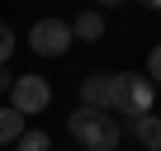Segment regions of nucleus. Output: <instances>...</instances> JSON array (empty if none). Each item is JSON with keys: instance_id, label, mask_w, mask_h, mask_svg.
<instances>
[{"instance_id": "f257e3e1", "label": "nucleus", "mask_w": 161, "mask_h": 151, "mask_svg": "<svg viewBox=\"0 0 161 151\" xmlns=\"http://www.w3.org/2000/svg\"><path fill=\"white\" fill-rule=\"evenodd\" d=\"M66 132L86 146V151H119L123 132H119V118L104 113V109H76L66 118Z\"/></svg>"}, {"instance_id": "f03ea898", "label": "nucleus", "mask_w": 161, "mask_h": 151, "mask_svg": "<svg viewBox=\"0 0 161 151\" xmlns=\"http://www.w3.org/2000/svg\"><path fill=\"white\" fill-rule=\"evenodd\" d=\"M152 99H156V85L137 71H109V109L123 113V118H137V113H152Z\"/></svg>"}, {"instance_id": "7ed1b4c3", "label": "nucleus", "mask_w": 161, "mask_h": 151, "mask_svg": "<svg viewBox=\"0 0 161 151\" xmlns=\"http://www.w3.org/2000/svg\"><path fill=\"white\" fill-rule=\"evenodd\" d=\"M52 104V85L43 81V76H33V71H24V76H14V85H10V109L14 113H43Z\"/></svg>"}, {"instance_id": "20e7f679", "label": "nucleus", "mask_w": 161, "mask_h": 151, "mask_svg": "<svg viewBox=\"0 0 161 151\" xmlns=\"http://www.w3.org/2000/svg\"><path fill=\"white\" fill-rule=\"evenodd\" d=\"M71 24L66 19H38L33 29H29V47L38 52V57H66L71 52Z\"/></svg>"}, {"instance_id": "39448f33", "label": "nucleus", "mask_w": 161, "mask_h": 151, "mask_svg": "<svg viewBox=\"0 0 161 151\" xmlns=\"http://www.w3.org/2000/svg\"><path fill=\"white\" fill-rule=\"evenodd\" d=\"M119 132L137 137L147 151H161V113H137V118H123V123H119Z\"/></svg>"}, {"instance_id": "423d86ee", "label": "nucleus", "mask_w": 161, "mask_h": 151, "mask_svg": "<svg viewBox=\"0 0 161 151\" xmlns=\"http://www.w3.org/2000/svg\"><path fill=\"white\" fill-rule=\"evenodd\" d=\"M80 109H104L109 113V71H90L80 81Z\"/></svg>"}, {"instance_id": "0eeeda50", "label": "nucleus", "mask_w": 161, "mask_h": 151, "mask_svg": "<svg viewBox=\"0 0 161 151\" xmlns=\"http://www.w3.org/2000/svg\"><path fill=\"white\" fill-rule=\"evenodd\" d=\"M71 38H80V43H100V38H104V14H100V10H80V14L71 19Z\"/></svg>"}, {"instance_id": "6e6552de", "label": "nucleus", "mask_w": 161, "mask_h": 151, "mask_svg": "<svg viewBox=\"0 0 161 151\" xmlns=\"http://www.w3.org/2000/svg\"><path fill=\"white\" fill-rule=\"evenodd\" d=\"M19 132H24V113H14V109L5 104V109H0V146H14Z\"/></svg>"}, {"instance_id": "1a4fd4ad", "label": "nucleus", "mask_w": 161, "mask_h": 151, "mask_svg": "<svg viewBox=\"0 0 161 151\" xmlns=\"http://www.w3.org/2000/svg\"><path fill=\"white\" fill-rule=\"evenodd\" d=\"M14 151H52V137H47V132H38V128H24V132H19V142H14Z\"/></svg>"}, {"instance_id": "9d476101", "label": "nucleus", "mask_w": 161, "mask_h": 151, "mask_svg": "<svg viewBox=\"0 0 161 151\" xmlns=\"http://www.w3.org/2000/svg\"><path fill=\"white\" fill-rule=\"evenodd\" d=\"M10 57H14V29H10V24H0V66H5Z\"/></svg>"}, {"instance_id": "9b49d317", "label": "nucleus", "mask_w": 161, "mask_h": 151, "mask_svg": "<svg viewBox=\"0 0 161 151\" xmlns=\"http://www.w3.org/2000/svg\"><path fill=\"white\" fill-rule=\"evenodd\" d=\"M147 81L152 85H161V43L152 47V57H147Z\"/></svg>"}, {"instance_id": "f8f14e48", "label": "nucleus", "mask_w": 161, "mask_h": 151, "mask_svg": "<svg viewBox=\"0 0 161 151\" xmlns=\"http://www.w3.org/2000/svg\"><path fill=\"white\" fill-rule=\"evenodd\" d=\"M10 85H14V71H5V66H0V90L10 95Z\"/></svg>"}, {"instance_id": "ddd939ff", "label": "nucleus", "mask_w": 161, "mask_h": 151, "mask_svg": "<svg viewBox=\"0 0 161 151\" xmlns=\"http://www.w3.org/2000/svg\"><path fill=\"white\" fill-rule=\"evenodd\" d=\"M104 5H128V0H100V10H104Z\"/></svg>"}, {"instance_id": "4468645a", "label": "nucleus", "mask_w": 161, "mask_h": 151, "mask_svg": "<svg viewBox=\"0 0 161 151\" xmlns=\"http://www.w3.org/2000/svg\"><path fill=\"white\" fill-rule=\"evenodd\" d=\"M142 5H147V10H161V0H142Z\"/></svg>"}]
</instances>
